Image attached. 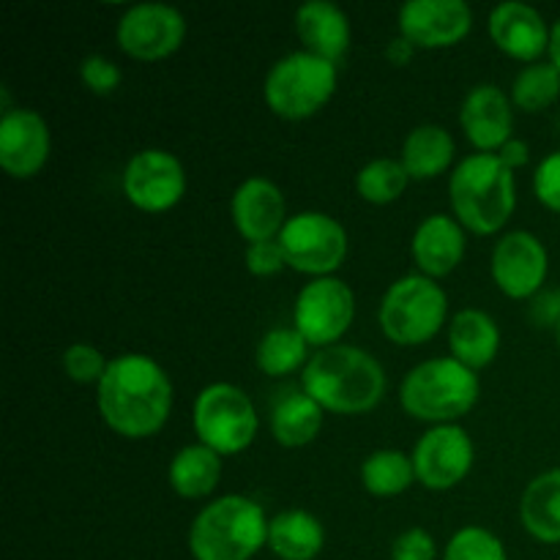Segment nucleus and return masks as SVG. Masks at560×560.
Listing matches in <instances>:
<instances>
[{"instance_id":"nucleus-21","label":"nucleus","mask_w":560,"mask_h":560,"mask_svg":"<svg viewBox=\"0 0 560 560\" xmlns=\"http://www.w3.org/2000/svg\"><path fill=\"white\" fill-rule=\"evenodd\" d=\"M295 33H299L306 52L320 55L337 66L348 55L350 42H353L348 14H345L342 5L331 3V0L301 3L295 9Z\"/></svg>"},{"instance_id":"nucleus-36","label":"nucleus","mask_w":560,"mask_h":560,"mask_svg":"<svg viewBox=\"0 0 560 560\" xmlns=\"http://www.w3.org/2000/svg\"><path fill=\"white\" fill-rule=\"evenodd\" d=\"M392 560H438V541L421 525L402 530L392 541Z\"/></svg>"},{"instance_id":"nucleus-30","label":"nucleus","mask_w":560,"mask_h":560,"mask_svg":"<svg viewBox=\"0 0 560 560\" xmlns=\"http://www.w3.org/2000/svg\"><path fill=\"white\" fill-rule=\"evenodd\" d=\"M512 104L523 113H541L552 107L560 96V69L552 60H536L523 66L512 82Z\"/></svg>"},{"instance_id":"nucleus-37","label":"nucleus","mask_w":560,"mask_h":560,"mask_svg":"<svg viewBox=\"0 0 560 560\" xmlns=\"http://www.w3.org/2000/svg\"><path fill=\"white\" fill-rule=\"evenodd\" d=\"M244 262H246V271H249L252 277H273V273H279L284 266H288L279 238L246 244Z\"/></svg>"},{"instance_id":"nucleus-26","label":"nucleus","mask_w":560,"mask_h":560,"mask_svg":"<svg viewBox=\"0 0 560 560\" xmlns=\"http://www.w3.org/2000/svg\"><path fill=\"white\" fill-rule=\"evenodd\" d=\"M326 547V528L306 509H288L268 523V550L279 560H315Z\"/></svg>"},{"instance_id":"nucleus-19","label":"nucleus","mask_w":560,"mask_h":560,"mask_svg":"<svg viewBox=\"0 0 560 560\" xmlns=\"http://www.w3.org/2000/svg\"><path fill=\"white\" fill-rule=\"evenodd\" d=\"M490 38L501 52L509 58L523 60L525 66L545 60L550 52V31L547 20L539 9L523 3V0H503L490 11Z\"/></svg>"},{"instance_id":"nucleus-14","label":"nucleus","mask_w":560,"mask_h":560,"mask_svg":"<svg viewBox=\"0 0 560 560\" xmlns=\"http://www.w3.org/2000/svg\"><path fill=\"white\" fill-rule=\"evenodd\" d=\"M492 282L514 301H530L545 290L550 273V252L545 241L530 230H512L492 246Z\"/></svg>"},{"instance_id":"nucleus-3","label":"nucleus","mask_w":560,"mask_h":560,"mask_svg":"<svg viewBox=\"0 0 560 560\" xmlns=\"http://www.w3.org/2000/svg\"><path fill=\"white\" fill-rule=\"evenodd\" d=\"M452 213L476 235H495L517 208V178L498 153H470L454 164L448 178Z\"/></svg>"},{"instance_id":"nucleus-35","label":"nucleus","mask_w":560,"mask_h":560,"mask_svg":"<svg viewBox=\"0 0 560 560\" xmlns=\"http://www.w3.org/2000/svg\"><path fill=\"white\" fill-rule=\"evenodd\" d=\"M534 195L547 211L560 213V148L547 153L534 170Z\"/></svg>"},{"instance_id":"nucleus-1","label":"nucleus","mask_w":560,"mask_h":560,"mask_svg":"<svg viewBox=\"0 0 560 560\" xmlns=\"http://www.w3.org/2000/svg\"><path fill=\"white\" fill-rule=\"evenodd\" d=\"M96 408L115 435L145 441L167 424L173 381L151 355L120 353L109 359L107 372L96 386Z\"/></svg>"},{"instance_id":"nucleus-17","label":"nucleus","mask_w":560,"mask_h":560,"mask_svg":"<svg viewBox=\"0 0 560 560\" xmlns=\"http://www.w3.org/2000/svg\"><path fill=\"white\" fill-rule=\"evenodd\" d=\"M52 151V135L31 107H14L0 118V167L16 180H27L44 170Z\"/></svg>"},{"instance_id":"nucleus-31","label":"nucleus","mask_w":560,"mask_h":560,"mask_svg":"<svg viewBox=\"0 0 560 560\" xmlns=\"http://www.w3.org/2000/svg\"><path fill=\"white\" fill-rule=\"evenodd\" d=\"M410 175L399 159L377 156L355 173V191L372 206H392L405 195Z\"/></svg>"},{"instance_id":"nucleus-11","label":"nucleus","mask_w":560,"mask_h":560,"mask_svg":"<svg viewBox=\"0 0 560 560\" xmlns=\"http://www.w3.org/2000/svg\"><path fill=\"white\" fill-rule=\"evenodd\" d=\"M410 457H413L416 481L421 487L432 492L454 490L468 479L470 468H474V438L463 424L430 427L416 441Z\"/></svg>"},{"instance_id":"nucleus-23","label":"nucleus","mask_w":560,"mask_h":560,"mask_svg":"<svg viewBox=\"0 0 560 560\" xmlns=\"http://www.w3.org/2000/svg\"><path fill=\"white\" fill-rule=\"evenodd\" d=\"M448 350L457 361L470 366L474 372H481L498 359L501 350V328L495 317L487 315L485 310H459L448 320Z\"/></svg>"},{"instance_id":"nucleus-5","label":"nucleus","mask_w":560,"mask_h":560,"mask_svg":"<svg viewBox=\"0 0 560 560\" xmlns=\"http://www.w3.org/2000/svg\"><path fill=\"white\" fill-rule=\"evenodd\" d=\"M481 397L479 372L454 355H438L416 364L399 383V405L405 413L427 424H457Z\"/></svg>"},{"instance_id":"nucleus-25","label":"nucleus","mask_w":560,"mask_h":560,"mask_svg":"<svg viewBox=\"0 0 560 560\" xmlns=\"http://www.w3.org/2000/svg\"><path fill=\"white\" fill-rule=\"evenodd\" d=\"M520 523L541 545H560V468L528 481L520 498Z\"/></svg>"},{"instance_id":"nucleus-32","label":"nucleus","mask_w":560,"mask_h":560,"mask_svg":"<svg viewBox=\"0 0 560 560\" xmlns=\"http://www.w3.org/2000/svg\"><path fill=\"white\" fill-rule=\"evenodd\" d=\"M443 560H509V552L492 530L481 525H465L446 541Z\"/></svg>"},{"instance_id":"nucleus-13","label":"nucleus","mask_w":560,"mask_h":560,"mask_svg":"<svg viewBox=\"0 0 560 560\" xmlns=\"http://www.w3.org/2000/svg\"><path fill=\"white\" fill-rule=\"evenodd\" d=\"M124 197L145 213H164L186 195V170L164 148H142L126 162L120 175Z\"/></svg>"},{"instance_id":"nucleus-20","label":"nucleus","mask_w":560,"mask_h":560,"mask_svg":"<svg viewBox=\"0 0 560 560\" xmlns=\"http://www.w3.org/2000/svg\"><path fill=\"white\" fill-rule=\"evenodd\" d=\"M468 238L465 228L454 219V213H430L419 222L410 238V255L419 266V273L430 279L448 277L463 262Z\"/></svg>"},{"instance_id":"nucleus-38","label":"nucleus","mask_w":560,"mask_h":560,"mask_svg":"<svg viewBox=\"0 0 560 560\" xmlns=\"http://www.w3.org/2000/svg\"><path fill=\"white\" fill-rule=\"evenodd\" d=\"M528 320L536 328H552L556 331L560 323V288H545L528 301Z\"/></svg>"},{"instance_id":"nucleus-39","label":"nucleus","mask_w":560,"mask_h":560,"mask_svg":"<svg viewBox=\"0 0 560 560\" xmlns=\"http://www.w3.org/2000/svg\"><path fill=\"white\" fill-rule=\"evenodd\" d=\"M498 159L506 164L509 170H520L530 162V145L520 137H512L509 142H503V148L498 151Z\"/></svg>"},{"instance_id":"nucleus-29","label":"nucleus","mask_w":560,"mask_h":560,"mask_svg":"<svg viewBox=\"0 0 560 560\" xmlns=\"http://www.w3.org/2000/svg\"><path fill=\"white\" fill-rule=\"evenodd\" d=\"M416 481L413 457L399 448H377L361 463V485L375 498H397Z\"/></svg>"},{"instance_id":"nucleus-6","label":"nucleus","mask_w":560,"mask_h":560,"mask_svg":"<svg viewBox=\"0 0 560 560\" xmlns=\"http://www.w3.org/2000/svg\"><path fill=\"white\" fill-rule=\"evenodd\" d=\"M339 85V69L331 60L306 49L273 60L262 80V98L268 109L284 120H304L320 113L334 98Z\"/></svg>"},{"instance_id":"nucleus-2","label":"nucleus","mask_w":560,"mask_h":560,"mask_svg":"<svg viewBox=\"0 0 560 560\" xmlns=\"http://www.w3.org/2000/svg\"><path fill=\"white\" fill-rule=\"evenodd\" d=\"M386 370L359 345H331L315 350L301 372V388L334 416H361L386 397Z\"/></svg>"},{"instance_id":"nucleus-9","label":"nucleus","mask_w":560,"mask_h":560,"mask_svg":"<svg viewBox=\"0 0 560 560\" xmlns=\"http://www.w3.org/2000/svg\"><path fill=\"white\" fill-rule=\"evenodd\" d=\"M279 244L288 266L312 279L334 277L350 252L345 224L323 211L293 213L279 233Z\"/></svg>"},{"instance_id":"nucleus-15","label":"nucleus","mask_w":560,"mask_h":560,"mask_svg":"<svg viewBox=\"0 0 560 560\" xmlns=\"http://www.w3.org/2000/svg\"><path fill=\"white\" fill-rule=\"evenodd\" d=\"M397 25L416 49L454 47L474 27V11L465 0H408L399 5Z\"/></svg>"},{"instance_id":"nucleus-7","label":"nucleus","mask_w":560,"mask_h":560,"mask_svg":"<svg viewBox=\"0 0 560 560\" xmlns=\"http://www.w3.org/2000/svg\"><path fill=\"white\" fill-rule=\"evenodd\" d=\"M448 317V295L438 279L424 273H405L394 279L377 306V323L388 342L424 345L438 337Z\"/></svg>"},{"instance_id":"nucleus-8","label":"nucleus","mask_w":560,"mask_h":560,"mask_svg":"<svg viewBox=\"0 0 560 560\" xmlns=\"http://www.w3.org/2000/svg\"><path fill=\"white\" fill-rule=\"evenodd\" d=\"M191 427L197 441L222 457L246 452L260 430L255 402L241 386L228 381L208 383L191 405Z\"/></svg>"},{"instance_id":"nucleus-41","label":"nucleus","mask_w":560,"mask_h":560,"mask_svg":"<svg viewBox=\"0 0 560 560\" xmlns=\"http://www.w3.org/2000/svg\"><path fill=\"white\" fill-rule=\"evenodd\" d=\"M547 60H552V63L560 69V16L556 22H552V31H550V52H547Z\"/></svg>"},{"instance_id":"nucleus-34","label":"nucleus","mask_w":560,"mask_h":560,"mask_svg":"<svg viewBox=\"0 0 560 560\" xmlns=\"http://www.w3.org/2000/svg\"><path fill=\"white\" fill-rule=\"evenodd\" d=\"M80 80L96 96H109L124 82V71H120V66L113 58L93 52L80 60Z\"/></svg>"},{"instance_id":"nucleus-24","label":"nucleus","mask_w":560,"mask_h":560,"mask_svg":"<svg viewBox=\"0 0 560 560\" xmlns=\"http://www.w3.org/2000/svg\"><path fill=\"white\" fill-rule=\"evenodd\" d=\"M454 156H457V142L446 126L419 124L405 137L399 162L408 170L410 180H432L452 167Z\"/></svg>"},{"instance_id":"nucleus-10","label":"nucleus","mask_w":560,"mask_h":560,"mask_svg":"<svg viewBox=\"0 0 560 560\" xmlns=\"http://www.w3.org/2000/svg\"><path fill=\"white\" fill-rule=\"evenodd\" d=\"M355 320V293L345 279H310L293 304V326L310 348H331Z\"/></svg>"},{"instance_id":"nucleus-28","label":"nucleus","mask_w":560,"mask_h":560,"mask_svg":"<svg viewBox=\"0 0 560 560\" xmlns=\"http://www.w3.org/2000/svg\"><path fill=\"white\" fill-rule=\"evenodd\" d=\"M310 359V342L295 331V326L268 328L255 348L257 370L268 377H288L293 372H304Z\"/></svg>"},{"instance_id":"nucleus-22","label":"nucleus","mask_w":560,"mask_h":560,"mask_svg":"<svg viewBox=\"0 0 560 560\" xmlns=\"http://www.w3.org/2000/svg\"><path fill=\"white\" fill-rule=\"evenodd\" d=\"M326 424V410L304 392V388H284L273 399L268 427L279 446L304 448L315 441Z\"/></svg>"},{"instance_id":"nucleus-33","label":"nucleus","mask_w":560,"mask_h":560,"mask_svg":"<svg viewBox=\"0 0 560 560\" xmlns=\"http://www.w3.org/2000/svg\"><path fill=\"white\" fill-rule=\"evenodd\" d=\"M60 364H63L66 377H71L74 383H82V386H98L107 372L109 361L96 345L91 342H71L69 348L60 355Z\"/></svg>"},{"instance_id":"nucleus-27","label":"nucleus","mask_w":560,"mask_h":560,"mask_svg":"<svg viewBox=\"0 0 560 560\" xmlns=\"http://www.w3.org/2000/svg\"><path fill=\"white\" fill-rule=\"evenodd\" d=\"M219 479H222V454L208 448L206 443H189L170 459V490L186 501L208 498L219 487Z\"/></svg>"},{"instance_id":"nucleus-12","label":"nucleus","mask_w":560,"mask_h":560,"mask_svg":"<svg viewBox=\"0 0 560 560\" xmlns=\"http://www.w3.org/2000/svg\"><path fill=\"white\" fill-rule=\"evenodd\" d=\"M118 47L135 60H164L178 52L186 38V16L180 9L159 0L135 3L118 16Z\"/></svg>"},{"instance_id":"nucleus-40","label":"nucleus","mask_w":560,"mask_h":560,"mask_svg":"<svg viewBox=\"0 0 560 560\" xmlns=\"http://www.w3.org/2000/svg\"><path fill=\"white\" fill-rule=\"evenodd\" d=\"M383 55H386L388 63L408 66L410 58H413V55H416V47L405 36H394L392 42L386 44V52H383Z\"/></svg>"},{"instance_id":"nucleus-42","label":"nucleus","mask_w":560,"mask_h":560,"mask_svg":"<svg viewBox=\"0 0 560 560\" xmlns=\"http://www.w3.org/2000/svg\"><path fill=\"white\" fill-rule=\"evenodd\" d=\"M556 339H558V348H560V323H558V328H556Z\"/></svg>"},{"instance_id":"nucleus-4","label":"nucleus","mask_w":560,"mask_h":560,"mask_svg":"<svg viewBox=\"0 0 560 560\" xmlns=\"http://www.w3.org/2000/svg\"><path fill=\"white\" fill-rule=\"evenodd\" d=\"M268 517L262 503L249 495L213 498L197 512L189 528L195 560H252L268 547Z\"/></svg>"},{"instance_id":"nucleus-16","label":"nucleus","mask_w":560,"mask_h":560,"mask_svg":"<svg viewBox=\"0 0 560 560\" xmlns=\"http://www.w3.org/2000/svg\"><path fill=\"white\" fill-rule=\"evenodd\" d=\"M230 219L246 244L279 238L290 219L282 186L266 175H249L230 197Z\"/></svg>"},{"instance_id":"nucleus-18","label":"nucleus","mask_w":560,"mask_h":560,"mask_svg":"<svg viewBox=\"0 0 560 560\" xmlns=\"http://www.w3.org/2000/svg\"><path fill=\"white\" fill-rule=\"evenodd\" d=\"M459 126L476 151L498 153L514 137L512 96L495 82H479L459 104Z\"/></svg>"}]
</instances>
